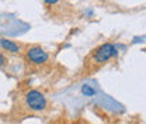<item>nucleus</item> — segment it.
Instances as JSON below:
<instances>
[{
  "instance_id": "nucleus-6",
  "label": "nucleus",
  "mask_w": 146,
  "mask_h": 124,
  "mask_svg": "<svg viewBox=\"0 0 146 124\" xmlns=\"http://www.w3.org/2000/svg\"><path fill=\"white\" fill-rule=\"evenodd\" d=\"M44 3H45L46 6H55V4L59 3V0H44Z\"/></svg>"
},
{
  "instance_id": "nucleus-5",
  "label": "nucleus",
  "mask_w": 146,
  "mask_h": 124,
  "mask_svg": "<svg viewBox=\"0 0 146 124\" xmlns=\"http://www.w3.org/2000/svg\"><path fill=\"white\" fill-rule=\"evenodd\" d=\"M82 92H83L84 96H94V95H96V90L93 88H90L89 85H84V86L82 88Z\"/></svg>"
},
{
  "instance_id": "nucleus-2",
  "label": "nucleus",
  "mask_w": 146,
  "mask_h": 124,
  "mask_svg": "<svg viewBox=\"0 0 146 124\" xmlns=\"http://www.w3.org/2000/svg\"><path fill=\"white\" fill-rule=\"evenodd\" d=\"M25 105L33 111H44L48 107L46 97L39 92V90H30L25 95Z\"/></svg>"
},
{
  "instance_id": "nucleus-7",
  "label": "nucleus",
  "mask_w": 146,
  "mask_h": 124,
  "mask_svg": "<svg viewBox=\"0 0 146 124\" xmlns=\"http://www.w3.org/2000/svg\"><path fill=\"white\" fill-rule=\"evenodd\" d=\"M6 64H7V58L0 52V66H3V65H6Z\"/></svg>"
},
{
  "instance_id": "nucleus-3",
  "label": "nucleus",
  "mask_w": 146,
  "mask_h": 124,
  "mask_svg": "<svg viewBox=\"0 0 146 124\" xmlns=\"http://www.w3.org/2000/svg\"><path fill=\"white\" fill-rule=\"evenodd\" d=\"M25 58L30 64L33 65H36V66H41V65H45L48 64L49 61V54L46 52L42 47L39 45H33L27 50L25 52Z\"/></svg>"
},
{
  "instance_id": "nucleus-1",
  "label": "nucleus",
  "mask_w": 146,
  "mask_h": 124,
  "mask_svg": "<svg viewBox=\"0 0 146 124\" xmlns=\"http://www.w3.org/2000/svg\"><path fill=\"white\" fill-rule=\"evenodd\" d=\"M118 55L117 51V47L111 42H104L101 45H98L96 50H93L89 56V64L91 65V68H98V66H103L108 62L110 59L115 58Z\"/></svg>"
},
{
  "instance_id": "nucleus-4",
  "label": "nucleus",
  "mask_w": 146,
  "mask_h": 124,
  "mask_svg": "<svg viewBox=\"0 0 146 124\" xmlns=\"http://www.w3.org/2000/svg\"><path fill=\"white\" fill-rule=\"evenodd\" d=\"M0 47L4 51H7V52H10V54L20 52V45H18L17 42H14L11 40H7V38H3V37H0Z\"/></svg>"
}]
</instances>
